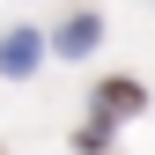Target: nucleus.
<instances>
[{
	"mask_svg": "<svg viewBox=\"0 0 155 155\" xmlns=\"http://www.w3.org/2000/svg\"><path fill=\"white\" fill-rule=\"evenodd\" d=\"M96 37H104V22H96V15H67V22H59V37H52V45H59L67 59H81V52H96Z\"/></svg>",
	"mask_w": 155,
	"mask_h": 155,
	"instance_id": "nucleus-2",
	"label": "nucleus"
},
{
	"mask_svg": "<svg viewBox=\"0 0 155 155\" xmlns=\"http://www.w3.org/2000/svg\"><path fill=\"white\" fill-rule=\"evenodd\" d=\"M74 148H81V155H104L111 148V118H89L81 133H74Z\"/></svg>",
	"mask_w": 155,
	"mask_h": 155,
	"instance_id": "nucleus-4",
	"label": "nucleus"
},
{
	"mask_svg": "<svg viewBox=\"0 0 155 155\" xmlns=\"http://www.w3.org/2000/svg\"><path fill=\"white\" fill-rule=\"evenodd\" d=\"M37 59H45V37H37V30H8V37H0V74L22 81V74H37Z\"/></svg>",
	"mask_w": 155,
	"mask_h": 155,
	"instance_id": "nucleus-1",
	"label": "nucleus"
},
{
	"mask_svg": "<svg viewBox=\"0 0 155 155\" xmlns=\"http://www.w3.org/2000/svg\"><path fill=\"white\" fill-rule=\"evenodd\" d=\"M140 104H148L140 81H104V89H96V118H111V111H140Z\"/></svg>",
	"mask_w": 155,
	"mask_h": 155,
	"instance_id": "nucleus-3",
	"label": "nucleus"
}]
</instances>
